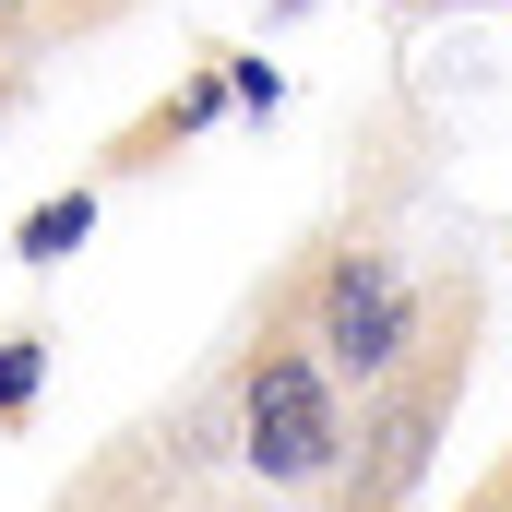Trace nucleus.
I'll list each match as a JSON object with an SVG mask.
<instances>
[{
    "instance_id": "39448f33",
    "label": "nucleus",
    "mask_w": 512,
    "mask_h": 512,
    "mask_svg": "<svg viewBox=\"0 0 512 512\" xmlns=\"http://www.w3.org/2000/svg\"><path fill=\"white\" fill-rule=\"evenodd\" d=\"M36 405V334H0V417Z\"/></svg>"
},
{
    "instance_id": "7ed1b4c3",
    "label": "nucleus",
    "mask_w": 512,
    "mask_h": 512,
    "mask_svg": "<svg viewBox=\"0 0 512 512\" xmlns=\"http://www.w3.org/2000/svg\"><path fill=\"white\" fill-rule=\"evenodd\" d=\"M298 310H310V346L334 358V382L382 393L405 358H417V334H429V298L393 274V251H370V239H346V251H322L310 274H298Z\"/></svg>"
},
{
    "instance_id": "20e7f679",
    "label": "nucleus",
    "mask_w": 512,
    "mask_h": 512,
    "mask_svg": "<svg viewBox=\"0 0 512 512\" xmlns=\"http://www.w3.org/2000/svg\"><path fill=\"white\" fill-rule=\"evenodd\" d=\"M84 227H96V191H48V203L12 227V251H24V262H60V251H84Z\"/></svg>"
},
{
    "instance_id": "f257e3e1",
    "label": "nucleus",
    "mask_w": 512,
    "mask_h": 512,
    "mask_svg": "<svg viewBox=\"0 0 512 512\" xmlns=\"http://www.w3.org/2000/svg\"><path fill=\"white\" fill-rule=\"evenodd\" d=\"M465 370H477V286H441L417 358L382 393H358V441H346L334 512H405L417 501V477H429V453H441V429L465 405Z\"/></svg>"
},
{
    "instance_id": "f03ea898",
    "label": "nucleus",
    "mask_w": 512,
    "mask_h": 512,
    "mask_svg": "<svg viewBox=\"0 0 512 512\" xmlns=\"http://www.w3.org/2000/svg\"><path fill=\"white\" fill-rule=\"evenodd\" d=\"M346 382H334V358L310 346V310H298V286L262 310L251 358H239V465H251L262 489H334L346 477Z\"/></svg>"
}]
</instances>
